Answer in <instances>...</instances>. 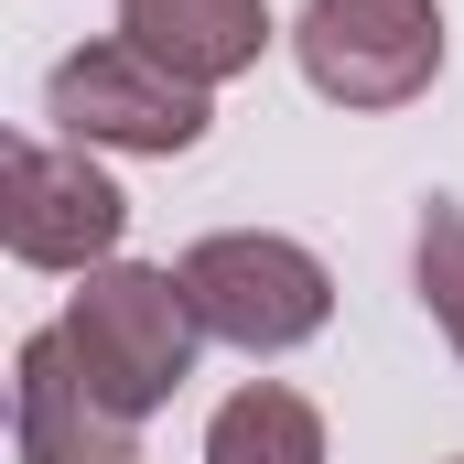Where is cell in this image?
<instances>
[{"instance_id":"cell-1","label":"cell","mask_w":464,"mask_h":464,"mask_svg":"<svg viewBox=\"0 0 464 464\" xmlns=\"http://www.w3.org/2000/svg\"><path fill=\"white\" fill-rule=\"evenodd\" d=\"M54 335H65V356L87 367V389L109 400L119 421H151V411L195 378V346H206V324H195V303H184V270H151V259L87 270V281L65 292Z\"/></svg>"},{"instance_id":"cell-9","label":"cell","mask_w":464,"mask_h":464,"mask_svg":"<svg viewBox=\"0 0 464 464\" xmlns=\"http://www.w3.org/2000/svg\"><path fill=\"white\" fill-rule=\"evenodd\" d=\"M411 292L432 314V335L464 367V206L454 195H421V227H411Z\"/></svg>"},{"instance_id":"cell-8","label":"cell","mask_w":464,"mask_h":464,"mask_svg":"<svg viewBox=\"0 0 464 464\" xmlns=\"http://www.w3.org/2000/svg\"><path fill=\"white\" fill-rule=\"evenodd\" d=\"M206 464H324V411L281 378H248L206 421Z\"/></svg>"},{"instance_id":"cell-6","label":"cell","mask_w":464,"mask_h":464,"mask_svg":"<svg viewBox=\"0 0 464 464\" xmlns=\"http://www.w3.org/2000/svg\"><path fill=\"white\" fill-rule=\"evenodd\" d=\"M11 454L22 464H140V421H119L87 389V367L65 356V335H22L11 356Z\"/></svg>"},{"instance_id":"cell-2","label":"cell","mask_w":464,"mask_h":464,"mask_svg":"<svg viewBox=\"0 0 464 464\" xmlns=\"http://www.w3.org/2000/svg\"><path fill=\"white\" fill-rule=\"evenodd\" d=\"M173 270H184L195 324L237 356H292V346H314L335 324V270L281 227H217V237H195Z\"/></svg>"},{"instance_id":"cell-7","label":"cell","mask_w":464,"mask_h":464,"mask_svg":"<svg viewBox=\"0 0 464 464\" xmlns=\"http://www.w3.org/2000/svg\"><path fill=\"white\" fill-rule=\"evenodd\" d=\"M119 33L151 54V65H173L184 87H237L281 33H270V0H119Z\"/></svg>"},{"instance_id":"cell-10","label":"cell","mask_w":464,"mask_h":464,"mask_svg":"<svg viewBox=\"0 0 464 464\" xmlns=\"http://www.w3.org/2000/svg\"><path fill=\"white\" fill-rule=\"evenodd\" d=\"M454 464H464V454H454Z\"/></svg>"},{"instance_id":"cell-4","label":"cell","mask_w":464,"mask_h":464,"mask_svg":"<svg viewBox=\"0 0 464 464\" xmlns=\"http://www.w3.org/2000/svg\"><path fill=\"white\" fill-rule=\"evenodd\" d=\"M44 119H54V140H76V151H140V162H173V151H195L206 140V87H184L173 65H151L130 33H98V44H76L54 76H44Z\"/></svg>"},{"instance_id":"cell-5","label":"cell","mask_w":464,"mask_h":464,"mask_svg":"<svg viewBox=\"0 0 464 464\" xmlns=\"http://www.w3.org/2000/svg\"><path fill=\"white\" fill-rule=\"evenodd\" d=\"M0 237H11L22 270L87 281V270H109L119 237H130V195L109 184V162L76 151V140H11V162H0Z\"/></svg>"},{"instance_id":"cell-3","label":"cell","mask_w":464,"mask_h":464,"mask_svg":"<svg viewBox=\"0 0 464 464\" xmlns=\"http://www.w3.org/2000/svg\"><path fill=\"white\" fill-rule=\"evenodd\" d=\"M443 0H303L292 22V65L324 109L389 119L443 87Z\"/></svg>"}]
</instances>
